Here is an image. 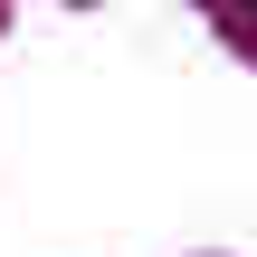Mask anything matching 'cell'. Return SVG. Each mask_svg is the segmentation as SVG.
<instances>
[{"mask_svg":"<svg viewBox=\"0 0 257 257\" xmlns=\"http://www.w3.org/2000/svg\"><path fill=\"white\" fill-rule=\"evenodd\" d=\"M210 19H219V38L238 57H257V0H210Z\"/></svg>","mask_w":257,"mask_h":257,"instance_id":"1","label":"cell"},{"mask_svg":"<svg viewBox=\"0 0 257 257\" xmlns=\"http://www.w3.org/2000/svg\"><path fill=\"white\" fill-rule=\"evenodd\" d=\"M0 29H10V0H0Z\"/></svg>","mask_w":257,"mask_h":257,"instance_id":"2","label":"cell"},{"mask_svg":"<svg viewBox=\"0 0 257 257\" xmlns=\"http://www.w3.org/2000/svg\"><path fill=\"white\" fill-rule=\"evenodd\" d=\"M76 10H86V0H76Z\"/></svg>","mask_w":257,"mask_h":257,"instance_id":"3","label":"cell"}]
</instances>
